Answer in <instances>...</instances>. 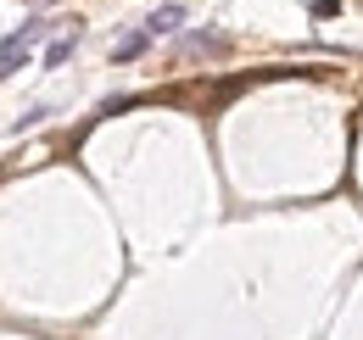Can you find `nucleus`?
<instances>
[{
  "mask_svg": "<svg viewBox=\"0 0 363 340\" xmlns=\"http://www.w3.org/2000/svg\"><path fill=\"white\" fill-rule=\"evenodd\" d=\"M73 50H79V34H67V40H56V45L45 50V67H62V62H67Z\"/></svg>",
  "mask_w": 363,
  "mask_h": 340,
  "instance_id": "2",
  "label": "nucleus"
},
{
  "mask_svg": "<svg viewBox=\"0 0 363 340\" xmlns=\"http://www.w3.org/2000/svg\"><path fill=\"white\" fill-rule=\"evenodd\" d=\"M145 45H151V34H145V28H140V34H129V40L118 45V50H112V56H118V62H135L140 50H145Z\"/></svg>",
  "mask_w": 363,
  "mask_h": 340,
  "instance_id": "3",
  "label": "nucleus"
},
{
  "mask_svg": "<svg viewBox=\"0 0 363 340\" xmlns=\"http://www.w3.org/2000/svg\"><path fill=\"white\" fill-rule=\"evenodd\" d=\"M179 23H184V6H179V0H168V6H157V11H151L145 34H151V40H162V34H174Z\"/></svg>",
  "mask_w": 363,
  "mask_h": 340,
  "instance_id": "1",
  "label": "nucleus"
}]
</instances>
